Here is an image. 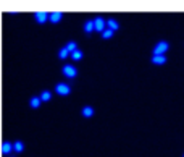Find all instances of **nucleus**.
<instances>
[{
  "instance_id": "obj_1",
  "label": "nucleus",
  "mask_w": 184,
  "mask_h": 157,
  "mask_svg": "<svg viewBox=\"0 0 184 157\" xmlns=\"http://www.w3.org/2000/svg\"><path fill=\"white\" fill-rule=\"evenodd\" d=\"M168 47H170V44H168L166 41L157 42L155 47H153V55H165V52L168 50Z\"/></svg>"
},
{
  "instance_id": "obj_2",
  "label": "nucleus",
  "mask_w": 184,
  "mask_h": 157,
  "mask_svg": "<svg viewBox=\"0 0 184 157\" xmlns=\"http://www.w3.org/2000/svg\"><path fill=\"white\" fill-rule=\"evenodd\" d=\"M94 28H95V31H97V33H100V34H102L103 31L107 29V21L103 20L102 16H97V18H94Z\"/></svg>"
},
{
  "instance_id": "obj_3",
  "label": "nucleus",
  "mask_w": 184,
  "mask_h": 157,
  "mask_svg": "<svg viewBox=\"0 0 184 157\" xmlns=\"http://www.w3.org/2000/svg\"><path fill=\"white\" fill-rule=\"evenodd\" d=\"M55 92H57L58 96H68L71 92V87L66 83H58L57 86H55Z\"/></svg>"
},
{
  "instance_id": "obj_4",
  "label": "nucleus",
  "mask_w": 184,
  "mask_h": 157,
  "mask_svg": "<svg viewBox=\"0 0 184 157\" xmlns=\"http://www.w3.org/2000/svg\"><path fill=\"white\" fill-rule=\"evenodd\" d=\"M61 71H63V74H65L66 78H76V74H78L76 66H73V65H65Z\"/></svg>"
},
{
  "instance_id": "obj_5",
  "label": "nucleus",
  "mask_w": 184,
  "mask_h": 157,
  "mask_svg": "<svg viewBox=\"0 0 184 157\" xmlns=\"http://www.w3.org/2000/svg\"><path fill=\"white\" fill-rule=\"evenodd\" d=\"M49 15L50 13H47V12H36L34 13V18H36L37 23H45V21L49 20Z\"/></svg>"
},
{
  "instance_id": "obj_6",
  "label": "nucleus",
  "mask_w": 184,
  "mask_h": 157,
  "mask_svg": "<svg viewBox=\"0 0 184 157\" xmlns=\"http://www.w3.org/2000/svg\"><path fill=\"white\" fill-rule=\"evenodd\" d=\"M152 63L153 65H163V63H166V57L165 55H152Z\"/></svg>"
},
{
  "instance_id": "obj_7",
  "label": "nucleus",
  "mask_w": 184,
  "mask_h": 157,
  "mask_svg": "<svg viewBox=\"0 0 184 157\" xmlns=\"http://www.w3.org/2000/svg\"><path fill=\"white\" fill-rule=\"evenodd\" d=\"M81 113H82V117H84V118H90V117L94 115V109L90 107V105H84V107H82V110H81Z\"/></svg>"
},
{
  "instance_id": "obj_8",
  "label": "nucleus",
  "mask_w": 184,
  "mask_h": 157,
  "mask_svg": "<svg viewBox=\"0 0 184 157\" xmlns=\"http://www.w3.org/2000/svg\"><path fill=\"white\" fill-rule=\"evenodd\" d=\"M61 18H63V13H61V12H53V13H50V15H49L50 23H58Z\"/></svg>"
},
{
  "instance_id": "obj_9",
  "label": "nucleus",
  "mask_w": 184,
  "mask_h": 157,
  "mask_svg": "<svg viewBox=\"0 0 184 157\" xmlns=\"http://www.w3.org/2000/svg\"><path fill=\"white\" fill-rule=\"evenodd\" d=\"M107 28L108 29H111V31H116V29L119 28V25H118V21L116 20H113V18H110V20H107Z\"/></svg>"
},
{
  "instance_id": "obj_10",
  "label": "nucleus",
  "mask_w": 184,
  "mask_h": 157,
  "mask_svg": "<svg viewBox=\"0 0 184 157\" xmlns=\"http://www.w3.org/2000/svg\"><path fill=\"white\" fill-rule=\"evenodd\" d=\"M65 49L70 52V54H73L74 50H78V44H76V41H68V44L65 46Z\"/></svg>"
},
{
  "instance_id": "obj_11",
  "label": "nucleus",
  "mask_w": 184,
  "mask_h": 157,
  "mask_svg": "<svg viewBox=\"0 0 184 157\" xmlns=\"http://www.w3.org/2000/svg\"><path fill=\"white\" fill-rule=\"evenodd\" d=\"M41 97H36V96H34V97H31V100H29V105H31V107L33 109H39L41 107Z\"/></svg>"
},
{
  "instance_id": "obj_12",
  "label": "nucleus",
  "mask_w": 184,
  "mask_h": 157,
  "mask_svg": "<svg viewBox=\"0 0 184 157\" xmlns=\"http://www.w3.org/2000/svg\"><path fill=\"white\" fill-rule=\"evenodd\" d=\"M12 151H13V144H12V143H8V141H5L3 146H2V152L7 156V154H10Z\"/></svg>"
},
{
  "instance_id": "obj_13",
  "label": "nucleus",
  "mask_w": 184,
  "mask_h": 157,
  "mask_svg": "<svg viewBox=\"0 0 184 157\" xmlns=\"http://www.w3.org/2000/svg\"><path fill=\"white\" fill-rule=\"evenodd\" d=\"M84 31H86V33H92V31H95L94 20H89V21H86V23H84Z\"/></svg>"
},
{
  "instance_id": "obj_14",
  "label": "nucleus",
  "mask_w": 184,
  "mask_h": 157,
  "mask_svg": "<svg viewBox=\"0 0 184 157\" xmlns=\"http://www.w3.org/2000/svg\"><path fill=\"white\" fill-rule=\"evenodd\" d=\"M70 57L73 58V60H81V58L84 57V54H82V50H79V49H78V50H74V52L70 55Z\"/></svg>"
},
{
  "instance_id": "obj_15",
  "label": "nucleus",
  "mask_w": 184,
  "mask_h": 157,
  "mask_svg": "<svg viewBox=\"0 0 184 157\" xmlns=\"http://www.w3.org/2000/svg\"><path fill=\"white\" fill-rule=\"evenodd\" d=\"M50 99H52V94H50L49 91H42L41 92V100L42 102H49Z\"/></svg>"
},
{
  "instance_id": "obj_16",
  "label": "nucleus",
  "mask_w": 184,
  "mask_h": 157,
  "mask_svg": "<svg viewBox=\"0 0 184 157\" xmlns=\"http://www.w3.org/2000/svg\"><path fill=\"white\" fill-rule=\"evenodd\" d=\"M23 149H24V144H23L21 141H16V143L13 144V151H16V152H23Z\"/></svg>"
},
{
  "instance_id": "obj_17",
  "label": "nucleus",
  "mask_w": 184,
  "mask_h": 157,
  "mask_svg": "<svg viewBox=\"0 0 184 157\" xmlns=\"http://www.w3.org/2000/svg\"><path fill=\"white\" fill-rule=\"evenodd\" d=\"M70 55H71V54L65 49V47H63V49H60V52H58V58H61V60H65V58L70 57Z\"/></svg>"
},
{
  "instance_id": "obj_18",
  "label": "nucleus",
  "mask_w": 184,
  "mask_h": 157,
  "mask_svg": "<svg viewBox=\"0 0 184 157\" xmlns=\"http://www.w3.org/2000/svg\"><path fill=\"white\" fill-rule=\"evenodd\" d=\"M111 36H113V31H111V29H108V28H107L105 31L102 33V37H103V39H110Z\"/></svg>"
},
{
  "instance_id": "obj_19",
  "label": "nucleus",
  "mask_w": 184,
  "mask_h": 157,
  "mask_svg": "<svg viewBox=\"0 0 184 157\" xmlns=\"http://www.w3.org/2000/svg\"><path fill=\"white\" fill-rule=\"evenodd\" d=\"M183 157H184V156H183Z\"/></svg>"
}]
</instances>
